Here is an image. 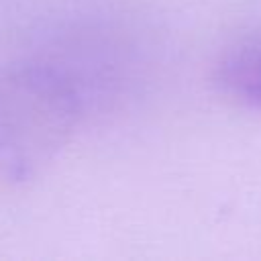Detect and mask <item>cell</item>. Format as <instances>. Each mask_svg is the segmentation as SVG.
Returning a JSON list of instances; mask_svg holds the SVG:
<instances>
[{"label":"cell","instance_id":"6da1fadb","mask_svg":"<svg viewBox=\"0 0 261 261\" xmlns=\"http://www.w3.org/2000/svg\"><path fill=\"white\" fill-rule=\"evenodd\" d=\"M82 94L63 69L27 61L0 69V179L37 177L69 143Z\"/></svg>","mask_w":261,"mask_h":261},{"label":"cell","instance_id":"7a4b0ae2","mask_svg":"<svg viewBox=\"0 0 261 261\" xmlns=\"http://www.w3.org/2000/svg\"><path fill=\"white\" fill-rule=\"evenodd\" d=\"M212 86L230 106L261 112V37L224 51L212 69Z\"/></svg>","mask_w":261,"mask_h":261}]
</instances>
